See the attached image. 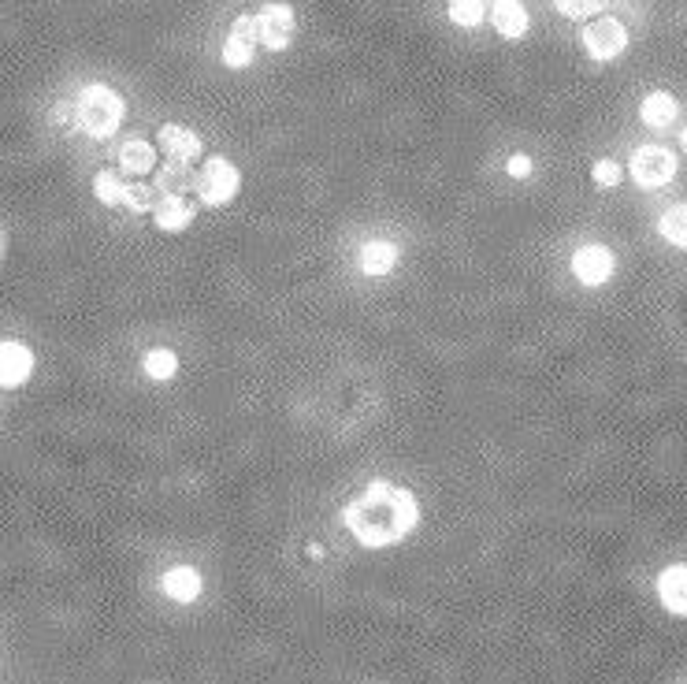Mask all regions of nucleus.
Returning <instances> with one entry per match:
<instances>
[{
	"label": "nucleus",
	"instance_id": "f257e3e1",
	"mask_svg": "<svg viewBox=\"0 0 687 684\" xmlns=\"http://www.w3.org/2000/svg\"><path fill=\"white\" fill-rule=\"evenodd\" d=\"M342 521H346L350 536L361 547L379 551V547L402 543L413 532L416 521H420V502H416L409 487L390 484V480H372L342 506Z\"/></svg>",
	"mask_w": 687,
	"mask_h": 684
},
{
	"label": "nucleus",
	"instance_id": "f03ea898",
	"mask_svg": "<svg viewBox=\"0 0 687 684\" xmlns=\"http://www.w3.org/2000/svg\"><path fill=\"white\" fill-rule=\"evenodd\" d=\"M123 112H127V108H123V97H119L112 86H104V82L82 86V93H78V101H75V123L90 134V138H108V134H116L119 123H123Z\"/></svg>",
	"mask_w": 687,
	"mask_h": 684
},
{
	"label": "nucleus",
	"instance_id": "7ed1b4c3",
	"mask_svg": "<svg viewBox=\"0 0 687 684\" xmlns=\"http://www.w3.org/2000/svg\"><path fill=\"white\" fill-rule=\"evenodd\" d=\"M238 186H242V175H238V168H234L227 157H212L205 164V168L197 171V194H201V201H205L208 209H220V205H231L234 194H238Z\"/></svg>",
	"mask_w": 687,
	"mask_h": 684
},
{
	"label": "nucleus",
	"instance_id": "20e7f679",
	"mask_svg": "<svg viewBox=\"0 0 687 684\" xmlns=\"http://www.w3.org/2000/svg\"><path fill=\"white\" fill-rule=\"evenodd\" d=\"M632 179L647 190L673 183L676 179V153H669L665 145H639L632 153Z\"/></svg>",
	"mask_w": 687,
	"mask_h": 684
},
{
	"label": "nucleus",
	"instance_id": "39448f33",
	"mask_svg": "<svg viewBox=\"0 0 687 684\" xmlns=\"http://www.w3.org/2000/svg\"><path fill=\"white\" fill-rule=\"evenodd\" d=\"M584 49L591 60L610 64V60H617V56L628 49V30H624V23L621 19H613V15L595 19V23H587V30H584Z\"/></svg>",
	"mask_w": 687,
	"mask_h": 684
},
{
	"label": "nucleus",
	"instance_id": "423d86ee",
	"mask_svg": "<svg viewBox=\"0 0 687 684\" xmlns=\"http://www.w3.org/2000/svg\"><path fill=\"white\" fill-rule=\"evenodd\" d=\"M257 27H260V41L268 45V49H275V53H283V49H290V38H294V8L290 4H264L257 15Z\"/></svg>",
	"mask_w": 687,
	"mask_h": 684
},
{
	"label": "nucleus",
	"instance_id": "0eeeda50",
	"mask_svg": "<svg viewBox=\"0 0 687 684\" xmlns=\"http://www.w3.org/2000/svg\"><path fill=\"white\" fill-rule=\"evenodd\" d=\"M613 268H617V261H613V253L606 250V246H580V250L572 253V272H576V279H580L584 287H602V283H610Z\"/></svg>",
	"mask_w": 687,
	"mask_h": 684
},
{
	"label": "nucleus",
	"instance_id": "6e6552de",
	"mask_svg": "<svg viewBox=\"0 0 687 684\" xmlns=\"http://www.w3.org/2000/svg\"><path fill=\"white\" fill-rule=\"evenodd\" d=\"M30 372H34V354H30V346H23V342H15V339L0 342V387H4V391L23 387V383L30 380Z\"/></svg>",
	"mask_w": 687,
	"mask_h": 684
},
{
	"label": "nucleus",
	"instance_id": "1a4fd4ad",
	"mask_svg": "<svg viewBox=\"0 0 687 684\" xmlns=\"http://www.w3.org/2000/svg\"><path fill=\"white\" fill-rule=\"evenodd\" d=\"M160 149H164V157L168 160H186V164H194V160L205 153L201 138H197L190 127H182V123H164V127H160Z\"/></svg>",
	"mask_w": 687,
	"mask_h": 684
},
{
	"label": "nucleus",
	"instance_id": "9d476101",
	"mask_svg": "<svg viewBox=\"0 0 687 684\" xmlns=\"http://www.w3.org/2000/svg\"><path fill=\"white\" fill-rule=\"evenodd\" d=\"M658 599L669 614L676 618H687V562H676V566L662 569L658 577Z\"/></svg>",
	"mask_w": 687,
	"mask_h": 684
},
{
	"label": "nucleus",
	"instance_id": "9b49d317",
	"mask_svg": "<svg viewBox=\"0 0 687 684\" xmlns=\"http://www.w3.org/2000/svg\"><path fill=\"white\" fill-rule=\"evenodd\" d=\"M491 23L494 30L502 34V38L517 41L528 34V8H524V0H494L491 4Z\"/></svg>",
	"mask_w": 687,
	"mask_h": 684
},
{
	"label": "nucleus",
	"instance_id": "f8f14e48",
	"mask_svg": "<svg viewBox=\"0 0 687 684\" xmlns=\"http://www.w3.org/2000/svg\"><path fill=\"white\" fill-rule=\"evenodd\" d=\"M194 216H197V209L182 198V194H164L153 209L156 227H160V231H171V235H175V231H186V227L194 224Z\"/></svg>",
	"mask_w": 687,
	"mask_h": 684
},
{
	"label": "nucleus",
	"instance_id": "ddd939ff",
	"mask_svg": "<svg viewBox=\"0 0 687 684\" xmlns=\"http://www.w3.org/2000/svg\"><path fill=\"white\" fill-rule=\"evenodd\" d=\"M676 116H680V105H676L673 93H665V90L647 93V97H643V105H639V119H643L647 127H654V131L673 127Z\"/></svg>",
	"mask_w": 687,
	"mask_h": 684
},
{
	"label": "nucleus",
	"instance_id": "4468645a",
	"mask_svg": "<svg viewBox=\"0 0 687 684\" xmlns=\"http://www.w3.org/2000/svg\"><path fill=\"white\" fill-rule=\"evenodd\" d=\"M160 588L175 603H194L197 595H201V573L194 566H175L160 577Z\"/></svg>",
	"mask_w": 687,
	"mask_h": 684
},
{
	"label": "nucleus",
	"instance_id": "2eb2a0df",
	"mask_svg": "<svg viewBox=\"0 0 687 684\" xmlns=\"http://www.w3.org/2000/svg\"><path fill=\"white\" fill-rule=\"evenodd\" d=\"M153 186L160 198H164V194H190L197 186V171L190 168L186 160H168V164H160Z\"/></svg>",
	"mask_w": 687,
	"mask_h": 684
},
{
	"label": "nucleus",
	"instance_id": "dca6fc26",
	"mask_svg": "<svg viewBox=\"0 0 687 684\" xmlns=\"http://www.w3.org/2000/svg\"><path fill=\"white\" fill-rule=\"evenodd\" d=\"M398 268V246L394 242H364L361 246V272L364 276H390Z\"/></svg>",
	"mask_w": 687,
	"mask_h": 684
},
{
	"label": "nucleus",
	"instance_id": "f3484780",
	"mask_svg": "<svg viewBox=\"0 0 687 684\" xmlns=\"http://www.w3.org/2000/svg\"><path fill=\"white\" fill-rule=\"evenodd\" d=\"M119 168H123V175H153L156 171V149L153 142H142V138H134V142H127L123 149H119Z\"/></svg>",
	"mask_w": 687,
	"mask_h": 684
},
{
	"label": "nucleus",
	"instance_id": "a211bd4d",
	"mask_svg": "<svg viewBox=\"0 0 687 684\" xmlns=\"http://www.w3.org/2000/svg\"><path fill=\"white\" fill-rule=\"evenodd\" d=\"M658 231H662L665 242H673L676 250H687V201H680V205L665 212L658 220Z\"/></svg>",
	"mask_w": 687,
	"mask_h": 684
},
{
	"label": "nucleus",
	"instance_id": "6ab92c4d",
	"mask_svg": "<svg viewBox=\"0 0 687 684\" xmlns=\"http://www.w3.org/2000/svg\"><path fill=\"white\" fill-rule=\"evenodd\" d=\"M93 194H97L101 205H123L127 183H123V175H119V171H97V179H93Z\"/></svg>",
	"mask_w": 687,
	"mask_h": 684
},
{
	"label": "nucleus",
	"instance_id": "aec40b11",
	"mask_svg": "<svg viewBox=\"0 0 687 684\" xmlns=\"http://www.w3.org/2000/svg\"><path fill=\"white\" fill-rule=\"evenodd\" d=\"M175 372H179V357H175V350L156 346V350L145 354V376H149V380H171Z\"/></svg>",
	"mask_w": 687,
	"mask_h": 684
},
{
	"label": "nucleus",
	"instance_id": "412c9836",
	"mask_svg": "<svg viewBox=\"0 0 687 684\" xmlns=\"http://www.w3.org/2000/svg\"><path fill=\"white\" fill-rule=\"evenodd\" d=\"M446 12H450L457 27H480L487 4L483 0H446Z\"/></svg>",
	"mask_w": 687,
	"mask_h": 684
},
{
	"label": "nucleus",
	"instance_id": "4be33fe9",
	"mask_svg": "<svg viewBox=\"0 0 687 684\" xmlns=\"http://www.w3.org/2000/svg\"><path fill=\"white\" fill-rule=\"evenodd\" d=\"M223 64L242 71V67L253 64V41L238 38V34H227V45H223Z\"/></svg>",
	"mask_w": 687,
	"mask_h": 684
},
{
	"label": "nucleus",
	"instance_id": "5701e85b",
	"mask_svg": "<svg viewBox=\"0 0 687 684\" xmlns=\"http://www.w3.org/2000/svg\"><path fill=\"white\" fill-rule=\"evenodd\" d=\"M160 194L156 186H145V183H130L127 194H123V205H130V212H153Z\"/></svg>",
	"mask_w": 687,
	"mask_h": 684
},
{
	"label": "nucleus",
	"instance_id": "b1692460",
	"mask_svg": "<svg viewBox=\"0 0 687 684\" xmlns=\"http://www.w3.org/2000/svg\"><path fill=\"white\" fill-rule=\"evenodd\" d=\"M558 4L561 15H569V19H587V15H595L606 8V0H554Z\"/></svg>",
	"mask_w": 687,
	"mask_h": 684
},
{
	"label": "nucleus",
	"instance_id": "393cba45",
	"mask_svg": "<svg viewBox=\"0 0 687 684\" xmlns=\"http://www.w3.org/2000/svg\"><path fill=\"white\" fill-rule=\"evenodd\" d=\"M591 179H595L598 186H617V183H621V164H617V160H610V157L595 160Z\"/></svg>",
	"mask_w": 687,
	"mask_h": 684
},
{
	"label": "nucleus",
	"instance_id": "a878e982",
	"mask_svg": "<svg viewBox=\"0 0 687 684\" xmlns=\"http://www.w3.org/2000/svg\"><path fill=\"white\" fill-rule=\"evenodd\" d=\"M506 171L513 179H528V175H532V160L524 157V153H513V157L506 160Z\"/></svg>",
	"mask_w": 687,
	"mask_h": 684
},
{
	"label": "nucleus",
	"instance_id": "bb28decb",
	"mask_svg": "<svg viewBox=\"0 0 687 684\" xmlns=\"http://www.w3.org/2000/svg\"><path fill=\"white\" fill-rule=\"evenodd\" d=\"M52 123H71V112L67 108H52Z\"/></svg>",
	"mask_w": 687,
	"mask_h": 684
},
{
	"label": "nucleus",
	"instance_id": "cd10ccee",
	"mask_svg": "<svg viewBox=\"0 0 687 684\" xmlns=\"http://www.w3.org/2000/svg\"><path fill=\"white\" fill-rule=\"evenodd\" d=\"M680 142H684V149H687V127H684V134H680Z\"/></svg>",
	"mask_w": 687,
	"mask_h": 684
},
{
	"label": "nucleus",
	"instance_id": "c85d7f7f",
	"mask_svg": "<svg viewBox=\"0 0 687 684\" xmlns=\"http://www.w3.org/2000/svg\"><path fill=\"white\" fill-rule=\"evenodd\" d=\"M0 250H4V242H0Z\"/></svg>",
	"mask_w": 687,
	"mask_h": 684
}]
</instances>
